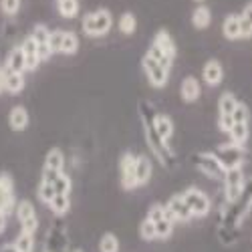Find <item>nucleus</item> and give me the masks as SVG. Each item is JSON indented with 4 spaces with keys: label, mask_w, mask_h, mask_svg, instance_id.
Segmentation results:
<instances>
[{
    "label": "nucleus",
    "mask_w": 252,
    "mask_h": 252,
    "mask_svg": "<svg viewBox=\"0 0 252 252\" xmlns=\"http://www.w3.org/2000/svg\"><path fill=\"white\" fill-rule=\"evenodd\" d=\"M0 252H18V250L14 248V244H12V242H8V244H4L2 248H0Z\"/></svg>",
    "instance_id": "nucleus-43"
},
{
    "label": "nucleus",
    "mask_w": 252,
    "mask_h": 252,
    "mask_svg": "<svg viewBox=\"0 0 252 252\" xmlns=\"http://www.w3.org/2000/svg\"><path fill=\"white\" fill-rule=\"evenodd\" d=\"M238 99L232 95V93H222L220 99H218V115H232L234 107H236Z\"/></svg>",
    "instance_id": "nucleus-27"
},
{
    "label": "nucleus",
    "mask_w": 252,
    "mask_h": 252,
    "mask_svg": "<svg viewBox=\"0 0 252 252\" xmlns=\"http://www.w3.org/2000/svg\"><path fill=\"white\" fill-rule=\"evenodd\" d=\"M61 40H63V31H51L49 45H51V53H53V55L61 51Z\"/></svg>",
    "instance_id": "nucleus-40"
},
{
    "label": "nucleus",
    "mask_w": 252,
    "mask_h": 252,
    "mask_svg": "<svg viewBox=\"0 0 252 252\" xmlns=\"http://www.w3.org/2000/svg\"><path fill=\"white\" fill-rule=\"evenodd\" d=\"M154 224H156V236H158V238L165 240V238L172 236V232H174V222H170L167 218H163V220L154 222Z\"/></svg>",
    "instance_id": "nucleus-33"
},
{
    "label": "nucleus",
    "mask_w": 252,
    "mask_h": 252,
    "mask_svg": "<svg viewBox=\"0 0 252 252\" xmlns=\"http://www.w3.org/2000/svg\"><path fill=\"white\" fill-rule=\"evenodd\" d=\"M75 252H81V250H75Z\"/></svg>",
    "instance_id": "nucleus-45"
},
{
    "label": "nucleus",
    "mask_w": 252,
    "mask_h": 252,
    "mask_svg": "<svg viewBox=\"0 0 252 252\" xmlns=\"http://www.w3.org/2000/svg\"><path fill=\"white\" fill-rule=\"evenodd\" d=\"M4 69L12 71V73H25V71H27V65H25V55H23V49H20V45H18V47H14V49L8 53L6 63H4Z\"/></svg>",
    "instance_id": "nucleus-20"
},
{
    "label": "nucleus",
    "mask_w": 252,
    "mask_h": 252,
    "mask_svg": "<svg viewBox=\"0 0 252 252\" xmlns=\"http://www.w3.org/2000/svg\"><path fill=\"white\" fill-rule=\"evenodd\" d=\"M218 158V161L222 163L224 170H230V167H242L244 163V148H238L234 143H224L216 150L214 154Z\"/></svg>",
    "instance_id": "nucleus-5"
},
{
    "label": "nucleus",
    "mask_w": 252,
    "mask_h": 252,
    "mask_svg": "<svg viewBox=\"0 0 252 252\" xmlns=\"http://www.w3.org/2000/svg\"><path fill=\"white\" fill-rule=\"evenodd\" d=\"M210 23H212V12H210L208 6H198V8L192 12V25H194L198 31L208 29Z\"/></svg>",
    "instance_id": "nucleus-23"
},
{
    "label": "nucleus",
    "mask_w": 252,
    "mask_h": 252,
    "mask_svg": "<svg viewBox=\"0 0 252 252\" xmlns=\"http://www.w3.org/2000/svg\"><path fill=\"white\" fill-rule=\"evenodd\" d=\"M224 192H226V200L228 204H236L242 194H244V174L242 167H230L224 172Z\"/></svg>",
    "instance_id": "nucleus-3"
},
{
    "label": "nucleus",
    "mask_w": 252,
    "mask_h": 252,
    "mask_svg": "<svg viewBox=\"0 0 252 252\" xmlns=\"http://www.w3.org/2000/svg\"><path fill=\"white\" fill-rule=\"evenodd\" d=\"M6 218H8V216H4L2 212H0V234H2L4 230H6Z\"/></svg>",
    "instance_id": "nucleus-42"
},
{
    "label": "nucleus",
    "mask_w": 252,
    "mask_h": 252,
    "mask_svg": "<svg viewBox=\"0 0 252 252\" xmlns=\"http://www.w3.org/2000/svg\"><path fill=\"white\" fill-rule=\"evenodd\" d=\"M222 34L228 40H238L240 38V20L238 14H228L222 23Z\"/></svg>",
    "instance_id": "nucleus-22"
},
{
    "label": "nucleus",
    "mask_w": 252,
    "mask_h": 252,
    "mask_svg": "<svg viewBox=\"0 0 252 252\" xmlns=\"http://www.w3.org/2000/svg\"><path fill=\"white\" fill-rule=\"evenodd\" d=\"M248 119H250L248 107H246L242 101H238L236 107H234V111H232V121H234V123H248Z\"/></svg>",
    "instance_id": "nucleus-35"
},
{
    "label": "nucleus",
    "mask_w": 252,
    "mask_h": 252,
    "mask_svg": "<svg viewBox=\"0 0 252 252\" xmlns=\"http://www.w3.org/2000/svg\"><path fill=\"white\" fill-rule=\"evenodd\" d=\"M71 178L65 174V172H61L57 178H55V182H53V188H55V192L57 194H71Z\"/></svg>",
    "instance_id": "nucleus-32"
},
{
    "label": "nucleus",
    "mask_w": 252,
    "mask_h": 252,
    "mask_svg": "<svg viewBox=\"0 0 252 252\" xmlns=\"http://www.w3.org/2000/svg\"><path fill=\"white\" fill-rule=\"evenodd\" d=\"M57 8L63 18H75L79 14V0H57Z\"/></svg>",
    "instance_id": "nucleus-28"
},
{
    "label": "nucleus",
    "mask_w": 252,
    "mask_h": 252,
    "mask_svg": "<svg viewBox=\"0 0 252 252\" xmlns=\"http://www.w3.org/2000/svg\"><path fill=\"white\" fill-rule=\"evenodd\" d=\"M2 83H4V91L10 95H18L25 89V75L23 73H12L2 67Z\"/></svg>",
    "instance_id": "nucleus-16"
},
{
    "label": "nucleus",
    "mask_w": 252,
    "mask_h": 252,
    "mask_svg": "<svg viewBox=\"0 0 252 252\" xmlns=\"http://www.w3.org/2000/svg\"><path fill=\"white\" fill-rule=\"evenodd\" d=\"M119 170H121V186L125 190H135L137 182H135V156L133 154H123L119 161Z\"/></svg>",
    "instance_id": "nucleus-10"
},
{
    "label": "nucleus",
    "mask_w": 252,
    "mask_h": 252,
    "mask_svg": "<svg viewBox=\"0 0 252 252\" xmlns=\"http://www.w3.org/2000/svg\"><path fill=\"white\" fill-rule=\"evenodd\" d=\"M99 252H119V240L115 234L107 232L99 240Z\"/></svg>",
    "instance_id": "nucleus-31"
},
{
    "label": "nucleus",
    "mask_w": 252,
    "mask_h": 252,
    "mask_svg": "<svg viewBox=\"0 0 252 252\" xmlns=\"http://www.w3.org/2000/svg\"><path fill=\"white\" fill-rule=\"evenodd\" d=\"M79 51V36L73 31H63V40H61V51L63 55H75Z\"/></svg>",
    "instance_id": "nucleus-25"
},
{
    "label": "nucleus",
    "mask_w": 252,
    "mask_h": 252,
    "mask_svg": "<svg viewBox=\"0 0 252 252\" xmlns=\"http://www.w3.org/2000/svg\"><path fill=\"white\" fill-rule=\"evenodd\" d=\"M202 79H204L206 85L218 87L220 83H222V79H224V69L220 65V61H216V59L208 61L206 65H204V69H202Z\"/></svg>",
    "instance_id": "nucleus-13"
},
{
    "label": "nucleus",
    "mask_w": 252,
    "mask_h": 252,
    "mask_svg": "<svg viewBox=\"0 0 252 252\" xmlns=\"http://www.w3.org/2000/svg\"><path fill=\"white\" fill-rule=\"evenodd\" d=\"M8 125L12 131H25L29 127V111L23 105H16L8 113Z\"/></svg>",
    "instance_id": "nucleus-19"
},
{
    "label": "nucleus",
    "mask_w": 252,
    "mask_h": 252,
    "mask_svg": "<svg viewBox=\"0 0 252 252\" xmlns=\"http://www.w3.org/2000/svg\"><path fill=\"white\" fill-rule=\"evenodd\" d=\"M20 49H23V55H25V65H27V71H36L38 65L43 61H40V55H38V49H36V43L32 40V36L29 34L23 45H20Z\"/></svg>",
    "instance_id": "nucleus-14"
},
{
    "label": "nucleus",
    "mask_w": 252,
    "mask_h": 252,
    "mask_svg": "<svg viewBox=\"0 0 252 252\" xmlns=\"http://www.w3.org/2000/svg\"><path fill=\"white\" fill-rule=\"evenodd\" d=\"M154 47H158L165 57H170L172 61L176 59V55H178V47H176V43H174V38H172V34L167 32V31H158L156 32V36H154V43H152Z\"/></svg>",
    "instance_id": "nucleus-15"
},
{
    "label": "nucleus",
    "mask_w": 252,
    "mask_h": 252,
    "mask_svg": "<svg viewBox=\"0 0 252 252\" xmlns=\"http://www.w3.org/2000/svg\"><path fill=\"white\" fill-rule=\"evenodd\" d=\"M32 40L36 43V49H38V55H40V61H49L53 57L51 53V45H49V38H51V31L45 27V25H36L31 32Z\"/></svg>",
    "instance_id": "nucleus-12"
},
{
    "label": "nucleus",
    "mask_w": 252,
    "mask_h": 252,
    "mask_svg": "<svg viewBox=\"0 0 252 252\" xmlns=\"http://www.w3.org/2000/svg\"><path fill=\"white\" fill-rule=\"evenodd\" d=\"M16 210V200H14V184L8 174L0 176V212L4 216H10Z\"/></svg>",
    "instance_id": "nucleus-8"
},
{
    "label": "nucleus",
    "mask_w": 252,
    "mask_h": 252,
    "mask_svg": "<svg viewBox=\"0 0 252 252\" xmlns=\"http://www.w3.org/2000/svg\"><path fill=\"white\" fill-rule=\"evenodd\" d=\"M139 236L143 238V240H156L158 236H156V224L150 220V218H145V220H141V224H139Z\"/></svg>",
    "instance_id": "nucleus-34"
},
{
    "label": "nucleus",
    "mask_w": 252,
    "mask_h": 252,
    "mask_svg": "<svg viewBox=\"0 0 252 252\" xmlns=\"http://www.w3.org/2000/svg\"><path fill=\"white\" fill-rule=\"evenodd\" d=\"M36 194H38V200H40V202L49 204V202L55 198V194H57V192H55V188H53L51 184L40 182V186H38V192H36Z\"/></svg>",
    "instance_id": "nucleus-36"
},
{
    "label": "nucleus",
    "mask_w": 252,
    "mask_h": 252,
    "mask_svg": "<svg viewBox=\"0 0 252 252\" xmlns=\"http://www.w3.org/2000/svg\"><path fill=\"white\" fill-rule=\"evenodd\" d=\"M141 67H143L145 75H148V81L152 83V87L161 89V87L167 85V79H170V69H165L161 63H158L156 59H152L148 53H145L143 59H141Z\"/></svg>",
    "instance_id": "nucleus-4"
},
{
    "label": "nucleus",
    "mask_w": 252,
    "mask_h": 252,
    "mask_svg": "<svg viewBox=\"0 0 252 252\" xmlns=\"http://www.w3.org/2000/svg\"><path fill=\"white\" fill-rule=\"evenodd\" d=\"M152 159L148 156H135V182L137 188L145 186L152 178Z\"/></svg>",
    "instance_id": "nucleus-18"
},
{
    "label": "nucleus",
    "mask_w": 252,
    "mask_h": 252,
    "mask_svg": "<svg viewBox=\"0 0 252 252\" xmlns=\"http://www.w3.org/2000/svg\"><path fill=\"white\" fill-rule=\"evenodd\" d=\"M194 163H196L198 170L208 178H212V180H222L224 178L226 170L222 167V163L218 161V158L214 154H198V156H194Z\"/></svg>",
    "instance_id": "nucleus-6"
},
{
    "label": "nucleus",
    "mask_w": 252,
    "mask_h": 252,
    "mask_svg": "<svg viewBox=\"0 0 252 252\" xmlns=\"http://www.w3.org/2000/svg\"><path fill=\"white\" fill-rule=\"evenodd\" d=\"M198 2H202V0H198Z\"/></svg>",
    "instance_id": "nucleus-46"
},
{
    "label": "nucleus",
    "mask_w": 252,
    "mask_h": 252,
    "mask_svg": "<svg viewBox=\"0 0 252 252\" xmlns=\"http://www.w3.org/2000/svg\"><path fill=\"white\" fill-rule=\"evenodd\" d=\"M20 2L23 0H0V8L6 16H16L20 10Z\"/></svg>",
    "instance_id": "nucleus-37"
},
{
    "label": "nucleus",
    "mask_w": 252,
    "mask_h": 252,
    "mask_svg": "<svg viewBox=\"0 0 252 252\" xmlns=\"http://www.w3.org/2000/svg\"><path fill=\"white\" fill-rule=\"evenodd\" d=\"M12 244H14V248H16L18 252H32V250H34V234L20 232Z\"/></svg>",
    "instance_id": "nucleus-30"
},
{
    "label": "nucleus",
    "mask_w": 252,
    "mask_h": 252,
    "mask_svg": "<svg viewBox=\"0 0 252 252\" xmlns=\"http://www.w3.org/2000/svg\"><path fill=\"white\" fill-rule=\"evenodd\" d=\"M63 165H65V156L59 148L49 150L47 158H45V167L43 170H55V172H63Z\"/></svg>",
    "instance_id": "nucleus-24"
},
{
    "label": "nucleus",
    "mask_w": 252,
    "mask_h": 252,
    "mask_svg": "<svg viewBox=\"0 0 252 252\" xmlns=\"http://www.w3.org/2000/svg\"><path fill=\"white\" fill-rule=\"evenodd\" d=\"M4 91V83H2V67H0V93Z\"/></svg>",
    "instance_id": "nucleus-44"
},
{
    "label": "nucleus",
    "mask_w": 252,
    "mask_h": 252,
    "mask_svg": "<svg viewBox=\"0 0 252 252\" xmlns=\"http://www.w3.org/2000/svg\"><path fill=\"white\" fill-rule=\"evenodd\" d=\"M113 27V16L107 8H99V10H93V12H87L81 20V29L87 36H93V38H99V36H105Z\"/></svg>",
    "instance_id": "nucleus-1"
},
{
    "label": "nucleus",
    "mask_w": 252,
    "mask_h": 252,
    "mask_svg": "<svg viewBox=\"0 0 252 252\" xmlns=\"http://www.w3.org/2000/svg\"><path fill=\"white\" fill-rule=\"evenodd\" d=\"M200 93H202V89H200V83H198L196 77H186V79L182 81L180 95H182V99H184L186 103L198 101V99H200Z\"/></svg>",
    "instance_id": "nucleus-17"
},
{
    "label": "nucleus",
    "mask_w": 252,
    "mask_h": 252,
    "mask_svg": "<svg viewBox=\"0 0 252 252\" xmlns=\"http://www.w3.org/2000/svg\"><path fill=\"white\" fill-rule=\"evenodd\" d=\"M16 218L20 222V228L23 232H29V234H34L36 228H38V218H36V212H34V206L29 202V200H23L16 204Z\"/></svg>",
    "instance_id": "nucleus-7"
},
{
    "label": "nucleus",
    "mask_w": 252,
    "mask_h": 252,
    "mask_svg": "<svg viewBox=\"0 0 252 252\" xmlns=\"http://www.w3.org/2000/svg\"><path fill=\"white\" fill-rule=\"evenodd\" d=\"M152 127H154V131H156V135H158V139H159L161 143H165V145L170 143V139H172V135H174V121H172L170 115H165V113L154 115Z\"/></svg>",
    "instance_id": "nucleus-11"
},
{
    "label": "nucleus",
    "mask_w": 252,
    "mask_h": 252,
    "mask_svg": "<svg viewBox=\"0 0 252 252\" xmlns=\"http://www.w3.org/2000/svg\"><path fill=\"white\" fill-rule=\"evenodd\" d=\"M148 218H150L152 222L163 220V218H165V208H163V204H152L150 210H148Z\"/></svg>",
    "instance_id": "nucleus-39"
},
{
    "label": "nucleus",
    "mask_w": 252,
    "mask_h": 252,
    "mask_svg": "<svg viewBox=\"0 0 252 252\" xmlns=\"http://www.w3.org/2000/svg\"><path fill=\"white\" fill-rule=\"evenodd\" d=\"M165 208V218L170 220V222H188V220H192V212H190V208L186 206L182 194H174L170 198V202H167Z\"/></svg>",
    "instance_id": "nucleus-9"
},
{
    "label": "nucleus",
    "mask_w": 252,
    "mask_h": 252,
    "mask_svg": "<svg viewBox=\"0 0 252 252\" xmlns=\"http://www.w3.org/2000/svg\"><path fill=\"white\" fill-rule=\"evenodd\" d=\"M182 198L186 202V206L190 208L192 218H206L212 210V202H210L208 194L198 190V188H188V190L182 192Z\"/></svg>",
    "instance_id": "nucleus-2"
},
{
    "label": "nucleus",
    "mask_w": 252,
    "mask_h": 252,
    "mask_svg": "<svg viewBox=\"0 0 252 252\" xmlns=\"http://www.w3.org/2000/svg\"><path fill=\"white\" fill-rule=\"evenodd\" d=\"M232 115H218V129L220 131H224V133H228L230 131V127H232Z\"/></svg>",
    "instance_id": "nucleus-41"
},
{
    "label": "nucleus",
    "mask_w": 252,
    "mask_h": 252,
    "mask_svg": "<svg viewBox=\"0 0 252 252\" xmlns=\"http://www.w3.org/2000/svg\"><path fill=\"white\" fill-rule=\"evenodd\" d=\"M117 27H119V31H121L123 34H133L135 29H137V18H135V14H133V12H123V14L119 16Z\"/></svg>",
    "instance_id": "nucleus-29"
},
{
    "label": "nucleus",
    "mask_w": 252,
    "mask_h": 252,
    "mask_svg": "<svg viewBox=\"0 0 252 252\" xmlns=\"http://www.w3.org/2000/svg\"><path fill=\"white\" fill-rule=\"evenodd\" d=\"M51 208V212L57 214V216H65L69 212V208H71V200L67 194H55V198L47 204Z\"/></svg>",
    "instance_id": "nucleus-26"
},
{
    "label": "nucleus",
    "mask_w": 252,
    "mask_h": 252,
    "mask_svg": "<svg viewBox=\"0 0 252 252\" xmlns=\"http://www.w3.org/2000/svg\"><path fill=\"white\" fill-rule=\"evenodd\" d=\"M228 135H230V143L238 145V148H244L246 141H248V135H250L248 123H232V127H230Z\"/></svg>",
    "instance_id": "nucleus-21"
},
{
    "label": "nucleus",
    "mask_w": 252,
    "mask_h": 252,
    "mask_svg": "<svg viewBox=\"0 0 252 252\" xmlns=\"http://www.w3.org/2000/svg\"><path fill=\"white\" fill-rule=\"evenodd\" d=\"M148 55H150L152 59H156L158 63H161V65H163L165 69H172V63H174V61H172L170 57H165L158 47H154V45H152V47L148 49Z\"/></svg>",
    "instance_id": "nucleus-38"
}]
</instances>
